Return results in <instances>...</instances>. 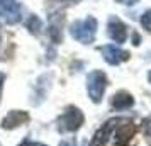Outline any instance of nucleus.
Wrapping results in <instances>:
<instances>
[{"label": "nucleus", "mask_w": 151, "mask_h": 146, "mask_svg": "<svg viewBox=\"0 0 151 146\" xmlns=\"http://www.w3.org/2000/svg\"><path fill=\"white\" fill-rule=\"evenodd\" d=\"M70 34L75 37L78 42L83 44H90L93 42L97 34V19H93L92 15L83 19V21H75L70 26Z\"/></svg>", "instance_id": "1"}, {"label": "nucleus", "mask_w": 151, "mask_h": 146, "mask_svg": "<svg viewBox=\"0 0 151 146\" xmlns=\"http://www.w3.org/2000/svg\"><path fill=\"white\" fill-rule=\"evenodd\" d=\"M105 87H107V77H105L104 71L97 70V71L88 73V77H87V90H88V95L93 102H100L102 100Z\"/></svg>", "instance_id": "2"}, {"label": "nucleus", "mask_w": 151, "mask_h": 146, "mask_svg": "<svg viewBox=\"0 0 151 146\" xmlns=\"http://www.w3.org/2000/svg\"><path fill=\"white\" fill-rule=\"evenodd\" d=\"M83 124V114L80 109L76 107H68L65 114L61 117L58 119V127L60 131H68V132H73L76 129H80V126Z\"/></svg>", "instance_id": "3"}, {"label": "nucleus", "mask_w": 151, "mask_h": 146, "mask_svg": "<svg viewBox=\"0 0 151 146\" xmlns=\"http://www.w3.org/2000/svg\"><path fill=\"white\" fill-rule=\"evenodd\" d=\"M0 19L7 24L21 22V7L15 0H0Z\"/></svg>", "instance_id": "4"}, {"label": "nucleus", "mask_w": 151, "mask_h": 146, "mask_svg": "<svg viewBox=\"0 0 151 146\" xmlns=\"http://www.w3.org/2000/svg\"><path fill=\"white\" fill-rule=\"evenodd\" d=\"M107 27H109V36L110 39L114 42H124L126 41V36H127V27H126V24H124L119 17L116 15H110L109 17V22H107Z\"/></svg>", "instance_id": "5"}, {"label": "nucleus", "mask_w": 151, "mask_h": 146, "mask_svg": "<svg viewBox=\"0 0 151 146\" xmlns=\"http://www.w3.org/2000/svg\"><path fill=\"white\" fill-rule=\"evenodd\" d=\"M121 122V117H116V119H110V121H107L105 124L99 129V131L95 132V136H93V139H92V143H90V146H105V143H107V139L110 138V132H112V129H116V126Z\"/></svg>", "instance_id": "6"}, {"label": "nucleus", "mask_w": 151, "mask_h": 146, "mask_svg": "<svg viewBox=\"0 0 151 146\" xmlns=\"http://www.w3.org/2000/svg\"><path fill=\"white\" fill-rule=\"evenodd\" d=\"M99 51L102 53L104 60H105L107 63H110V65H119L121 61L127 60V56H129V53H127V51H122L121 48L112 46V44L102 46V48H99Z\"/></svg>", "instance_id": "7"}, {"label": "nucleus", "mask_w": 151, "mask_h": 146, "mask_svg": "<svg viewBox=\"0 0 151 146\" xmlns=\"http://www.w3.org/2000/svg\"><path fill=\"white\" fill-rule=\"evenodd\" d=\"M134 132H136V124H132L131 121H124V119H121L119 127L116 126V141L121 146L127 145V143L131 141V138L134 136Z\"/></svg>", "instance_id": "8"}, {"label": "nucleus", "mask_w": 151, "mask_h": 146, "mask_svg": "<svg viewBox=\"0 0 151 146\" xmlns=\"http://www.w3.org/2000/svg\"><path fill=\"white\" fill-rule=\"evenodd\" d=\"M29 121V114L24 111H10L2 121V127L4 129H14L19 126L26 124Z\"/></svg>", "instance_id": "9"}, {"label": "nucleus", "mask_w": 151, "mask_h": 146, "mask_svg": "<svg viewBox=\"0 0 151 146\" xmlns=\"http://www.w3.org/2000/svg\"><path fill=\"white\" fill-rule=\"evenodd\" d=\"M63 22H65V17L63 14H53L49 17V37L53 42H61L63 39Z\"/></svg>", "instance_id": "10"}, {"label": "nucleus", "mask_w": 151, "mask_h": 146, "mask_svg": "<svg viewBox=\"0 0 151 146\" xmlns=\"http://www.w3.org/2000/svg\"><path fill=\"white\" fill-rule=\"evenodd\" d=\"M132 104H134V99L127 92H117L112 99V107L117 109V111H124V109L131 107Z\"/></svg>", "instance_id": "11"}, {"label": "nucleus", "mask_w": 151, "mask_h": 146, "mask_svg": "<svg viewBox=\"0 0 151 146\" xmlns=\"http://www.w3.org/2000/svg\"><path fill=\"white\" fill-rule=\"evenodd\" d=\"M41 27H42V24H41V21H39V17H37V15H31L29 21H27V29L29 31H31L32 34H37Z\"/></svg>", "instance_id": "12"}, {"label": "nucleus", "mask_w": 151, "mask_h": 146, "mask_svg": "<svg viewBox=\"0 0 151 146\" xmlns=\"http://www.w3.org/2000/svg\"><path fill=\"white\" fill-rule=\"evenodd\" d=\"M141 24H143L144 29H148L151 32V10H146V12L141 15Z\"/></svg>", "instance_id": "13"}, {"label": "nucleus", "mask_w": 151, "mask_h": 146, "mask_svg": "<svg viewBox=\"0 0 151 146\" xmlns=\"http://www.w3.org/2000/svg\"><path fill=\"white\" fill-rule=\"evenodd\" d=\"M144 132H146V138L150 139L151 143V117H148L144 121Z\"/></svg>", "instance_id": "14"}, {"label": "nucleus", "mask_w": 151, "mask_h": 146, "mask_svg": "<svg viewBox=\"0 0 151 146\" xmlns=\"http://www.w3.org/2000/svg\"><path fill=\"white\" fill-rule=\"evenodd\" d=\"M60 146H76V143H75V139H65V141H61Z\"/></svg>", "instance_id": "15"}, {"label": "nucleus", "mask_w": 151, "mask_h": 146, "mask_svg": "<svg viewBox=\"0 0 151 146\" xmlns=\"http://www.w3.org/2000/svg\"><path fill=\"white\" fill-rule=\"evenodd\" d=\"M116 2H119V4H124V5H134L137 0H116Z\"/></svg>", "instance_id": "16"}, {"label": "nucleus", "mask_w": 151, "mask_h": 146, "mask_svg": "<svg viewBox=\"0 0 151 146\" xmlns=\"http://www.w3.org/2000/svg\"><path fill=\"white\" fill-rule=\"evenodd\" d=\"M4 80H5V75L0 73V100H2V90H4Z\"/></svg>", "instance_id": "17"}, {"label": "nucleus", "mask_w": 151, "mask_h": 146, "mask_svg": "<svg viewBox=\"0 0 151 146\" xmlns=\"http://www.w3.org/2000/svg\"><path fill=\"white\" fill-rule=\"evenodd\" d=\"M132 41H134L132 44H134V46H137V44H139V41H141V37H139L137 34H134V39H132Z\"/></svg>", "instance_id": "18"}, {"label": "nucleus", "mask_w": 151, "mask_h": 146, "mask_svg": "<svg viewBox=\"0 0 151 146\" xmlns=\"http://www.w3.org/2000/svg\"><path fill=\"white\" fill-rule=\"evenodd\" d=\"M21 146H34V143H27V141H26V143H22Z\"/></svg>", "instance_id": "19"}, {"label": "nucleus", "mask_w": 151, "mask_h": 146, "mask_svg": "<svg viewBox=\"0 0 151 146\" xmlns=\"http://www.w3.org/2000/svg\"><path fill=\"white\" fill-rule=\"evenodd\" d=\"M148 80H150V83H151V71L148 73Z\"/></svg>", "instance_id": "20"}, {"label": "nucleus", "mask_w": 151, "mask_h": 146, "mask_svg": "<svg viewBox=\"0 0 151 146\" xmlns=\"http://www.w3.org/2000/svg\"><path fill=\"white\" fill-rule=\"evenodd\" d=\"M34 146H46V145H41V143H34Z\"/></svg>", "instance_id": "21"}, {"label": "nucleus", "mask_w": 151, "mask_h": 146, "mask_svg": "<svg viewBox=\"0 0 151 146\" xmlns=\"http://www.w3.org/2000/svg\"><path fill=\"white\" fill-rule=\"evenodd\" d=\"M0 41H2V29H0Z\"/></svg>", "instance_id": "22"}, {"label": "nucleus", "mask_w": 151, "mask_h": 146, "mask_svg": "<svg viewBox=\"0 0 151 146\" xmlns=\"http://www.w3.org/2000/svg\"><path fill=\"white\" fill-rule=\"evenodd\" d=\"M68 2H78V0H68Z\"/></svg>", "instance_id": "23"}]
</instances>
